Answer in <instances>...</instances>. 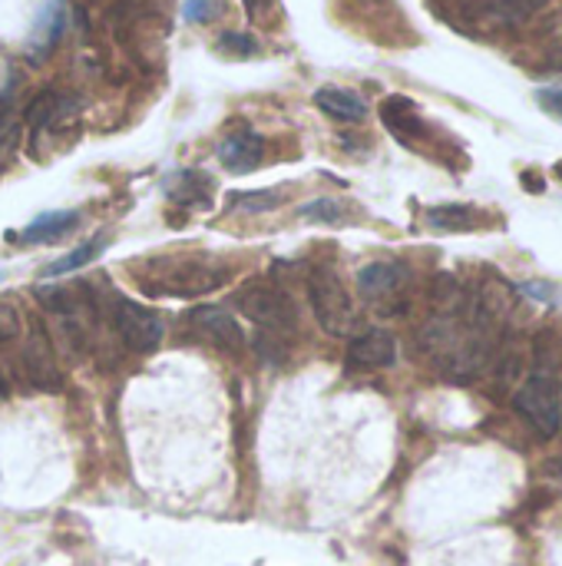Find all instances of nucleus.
I'll return each mask as SVG.
<instances>
[{"mask_svg": "<svg viewBox=\"0 0 562 566\" xmlns=\"http://www.w3.org/2000/svg\"><path fill=\"white\" fill-rule=\"evenodd\" d=\"M76 222H79V216L70 212V209H63V212H43L40 219H33V222L17 235V242H50V239L66 235Z\"/></svg>", "mask_w": 562, "mask_h": 566, "instance_id": "2eb2a0df", "label": "nucleus"}, {"mask_svg": "<svg viewBox=\"0 0 562 566\" xmlns=\"http://www.w3.org/2000/svg\"><path fill=\"white\" fill-rule=\"evenodd\" d=\"M70 106H73V99H66V96H60V93H53V90L36 93V96H33V103L26 106V129H30V143H36V139L43 136V129H46L50 123H56Z\"/></svg>", "mask_w": 562, "mask_h": 566, "instance_id": "ddd939ff", "label": "nucleus"}, {"mask_svg": "<svg viewBox=\"0 0 562 566\" xmlns=\"http://www.w3.org/2000/svg\"><path fill=\"white\" fill-rule=\"evenodd\" d=\"M265 156V139L255 129H238L219 146V159L229 172H252Z\"/></svg>", "mask_w": 562, "mask_h": 566, "instance_id": "9d476101", "label": "nucleus"}, {"mask_svg": "<svg viewBox=\"0 0 562 566\" xmlns=\"http://www.w3.org/2000/svg\"><path fill=\"white\" fill-rule=\"evenodd\" d=\"M381 119H384V126H388L397 139H404V143H414L417 136L427 133V126H424L417 106H414L407 96H388V99L381 103Z\"/></svg>", "mask_w": 562, "mask_h": 566, "instance_id": "f8f14e48", "label": "nucleus"}, {"mask_svg": "<svg viewBox=\"0 0 562 566\" xmlns=\"http://www.w3.org/2000/svg\"><path fill=\"white\" fill-rule=\"evenodd\" d=\"M537 99H540V106H543L547 113H553L556 119H562V90H556V86H543V90H537Z\"/></svg>", "mask_w": 562, "mask_h": 566, "instance_id": "a878e982", "label": "nucleus"}, {"mask_svg": "<svg viewBox=\"0 0 562 566\" xmlns=\"http://www.w3.org/2000/svg\"><path fill=\"white\" fill-rule=\"evenodd\" d=\"M556 176H560V179H562V163H556Z\"/></svg>", "mask_w": 562, "mask_h": 566, "instance_id": "cd10ccee", "label": "nucleus"}, {"mask_svg": "<svg viewBox=\"0 0 562 566\" xmlns=\"http://www.w3.org/2000/svg\"><path fill=\"white\" fill-rule=\"evenodd\" d=\"M308 298H311V308H315L318 325H321L328 335L344 338V335L354 328V322H358L354 302H351V295H348V289H344V282H341V275H338L331 265L321 262V265H315V269L308 272Z\"/></svg>", "mask_w": 562, "mask_h": 566, "instance_id": "f257e3e1", "label": "nucleus"}, {"mask_svg": "<svg viewBox=\"0 0 562 566\" xmlns=\"http://www.w3.org/2000/svg\"><path fill=\"white\" fill-rule=\"evenodd\" d=\"M407 285V269L401 262H371L358 272V292L368 302L397 298Z\"/></svg>", "mask_w": 562, "mask_h": 566, "instance_id": "1a4fd4ad", "label": "nucleus"}, {"mask_svg": "<svg viewBox=\"0 0 562 566\" xmlns=\"http://www.w3.org/2000/svg\"><path fill=\"white\" fill-rule=\"evenodd\" d=\"M215 46L225 56H255L258 53V40L252 33H235V30H225Z\"/></svg>", "mask_w": 562, "mask_h": 566, "instance_id": "4be33fe9", "label": "nucleus"}, {"mask_svg": "<svg viewBox=\"0 0 562 566\" xmlns=\"http://www.w3.org/2000/svg\"><path fill=\"white\" fill-rule=\"evenodd\" d=\"M229 282V269L212 262H189V259H162L159 275H142V285L152 295H205Z\"/></svg>", "mask_w": 562, "mask_h": 566, "instance_id": "f03ea898", "label": "nucleus"}, {"mask_svg": "<svg viewBox=\"0 0 562 566\" xmlns=\"http://www.w3.org/2000/svg\"><path fill=\"white\" fill-rule=\"evenodd\" d=\"M238 308L268 335H288L295 328V308L285 292L268 282H252L238 295Z\"/></svg>", "mask_w": 562, "mask_h": 566, "instance_id": "20e7f679", "label": "nucleus"}, {"mask_svg": "<svg viewBox=\"0 0 562 566\" xmlns=\"http://www.w3.org/2000/svg\"><path fill=\"white\" fill-rule=\"evenodd\" d=\"M315 106L338 119V123H361L368 116V103L354 93V90H344V86H321L315 90Z\"/></svg>", "mask_w": 562, "mask_h": 566, "instance_id": "9b49d317", "label": "nucleus"}, {"mask_svg": "<svg viewBox=\"0 0 562 566\" xmlns=\"http://www.w3.org/2000/svg\"><path fill=\"white\" fill-rule=\"evenodd\" d=\"M182 17H185L189 23H209V20L219 17V3H215V0H185Z\"/></svg>", "mask_w": 562, "mask_h": 566, "instance_id": "b1692460", "label": "nucleus"}, {"mask_svg": "<svg viewBox=\"0 0 562 566\" xmlns=\"http://www.w3.org/2000/svg\"><path fill=\"white\" fill-rule=\"evenodd\" d=\"M517 415H523L540 438H556L562 428V388L556 375L533 371L527 385L513 395Z\"/></svg>", "mask_w": 562, "mask_h": 566, "instance_id": "7ed1b4c3", "label": "nucleus"}, {"mask_svg": "<svg viewBox=\"0 0 562 566\" xmlns=\"http://www.w3.org/2000/svg\"><path fill=\"white\" fill-rule=\"evenodd\" d=\"M103 245H106V235H96V239H89V242H83L79 249H73L70 255H63L60 262H53V265H46V279H56V275H66V272H73V269H79V265H89L99 252H103Z\"/></svg>", "mask_w": 562, "mask_h": 566, "instance_id": "a211bd4d", "label": "nucleus"}, {"mask_svg": "<svg viewBox=\"0 0 562 566\" xmlns=\"http://www.w3.org/2000/svg\"><path fill=\"white\" fill-rule=\"evenodd\" d=\"M298 216L308 219V222H325V226H341L348 219L344 206L338 199H328V196L325 199H315V202H305L298 209Z\"/></svg>", "mask_w": 562, "mask_h": 566, "instance_id": "412c9836", "label": "nucleus"}, {"mask_svg": "<svg viewBox=\"0 0 562 566\" xmlns=\"http://www.w3.org/2000/svg\"><path fill=\"white\" fill-rule=\"evenodd\" d=\"M60 30H63V3H60V0H50V7H46L43 17H40L36 40H40L43 46H50L53 40H60Z\"/></svg>", "mask_w": 562, "mask_h": 566, "instance_id": "5701e85b", "label": "nucleus"}, {"mask_svg": "<svg viewBox=\"0 0 562 566\" xmlns=\"http://www.w3.org/2000/svg\"><path fill=\"white\" fill-rule=\"evenodd\" d=\"M517 292H527V295H533V298H540V302H553L556 295H553V285H543V282H523Z\"/></svg>", "mask_w": 562, "mask_h": 566, "instance_id": "bb28decb", "label": "nucleus"}, {"mask_svg": "<svg viewBox=\"0 0 562 566\" xmlns=\"http://www.w3.org/2000/svg\"><path fill=\"white\" fill-rule=\"evenodd\" d=\"M427 226L441 232H467V229H480L484 216L470 206H434L427 209Z\"/></svg>", "mask_w": 562, "mask_h": 566, "instance_id": "dca6fc26", "label": "nucleus"}, {"mask_svg": "<svg viewBox=\"0 0 562 566\" xmlns=\"http://www.w3.org/2000/svg\"><path fill=\"white\" fill-rule=\"evenodd\" d=\"M73 292H76V289H60V285H36V289H33L36 302H40L46 312L63 315V318H70L73 308H76V295H73Z\"/></svg>", "mask_w": 562, "mask_h": 566, "instance_id": "aec40b11", "label": "nucleus"}, {"mask_svg": "<svg viewBox=\"0 0 562 566\" xmlns=\"http://www.w3.org/2000/svg\"><path fill=\"white\" fill-rule=\"evenodd\" d=\"M189 325H192L199 335H205L209 342H215L219 348H225V352H242V348H245V332H242V325H238L229 312H222V308H215V305H199V308H192V312H189Z\"/></svg>", "mask_w": 562, "mask_h": 566, "instance_id": "6e6552de", "label": "nucleus"}, {"mask_svg": "<svg viewBox=\"0 0 562 566\" xmlns=\"http://www.w3.org/2000/svg\"><path fill=\"white\" fill-rule=\"evenodd\" d=\"M20 335V315L13 305H0V342H13Z\"/></svg>", "mask_w": 562, "mask_h": 566, "instance_id": "393cba45", "label": "nucleus"}, {"mask_svg": "<svg viewBox=\"0 0 562 566\" xmlns=\"http://www.w3.org/2000/svg\"><path fill=\"white\" fill-rule=\"evenodd\" d=\"M285 202V196L278 189H252V192H232L229 196V209L232 212H245V216H262L272 212Z\"/></svg>", "mask_w": 562, "mask_h": 566, "instance_id": "f3484780", "label": "nucleus"}, {"mask_svg": "<svg viewBox=\"0 0 562 566\" xmlns=\"http://www.w3.org/2000/svg\"><path fill=\"white\" fill-rule=\"evenodd\" d=\"M394 361H397V342L391 332H381V328L354 335L344 352L348 371H381V368H391Z\"/></svg>", "mask_w": 562, "mask_h": 566, "instance_id": "0eeeda50", "label": "nucleus"}, {"mask_svg": "<svg viewBox=\"0 0 562 566\" xmlns=\"http://www.w3.org/2000/svg\"><path fill=\"white\" fill-rule=\"evenodd\" d=\"M23 368H26V381L40 391H60L63 388V375L50 345V335L43 328V322H30V335L23 342Z\"/></svg>", "mask_w": 562, "mask_h": 566, "instance_id": "423d86ee", "label": "nucleus"}, {"mask_svg": "<svg viewBox=\"0 0 562 566\" xmlns=\"http://www.w3.org/2000/svg\"><path fill=\"white\" fill-rule=\"evenodd\" d=\"M113 325H116L119 338H123L132 352H152V348H159L162 338H166L162 318H159L152 308L139 305V302H132V298H119V302H116Z\"/></svg>", "mask_w": 562, "mask_h": 566, "instance_id": "39448f33", "label": "nucleus"}, {"mask_svg": "<svg viewBox=\"0 0 562 566\" xmlns=\"http://www.w3.org/2000/svg\"><path fill=\"white\" fill-rule=\"evenodd\" d=\"M543 3H547V0H497V3H490V13H487V17H490L494 23L517 27V23L530 20Z\"/></svg>", "mask_w": 562, "mask_h": 566, "instance_id": "6ab92c4d", "label": "nucleus"}, {"mask_svg": "<svg viewBox=\"0 0 562 566\" xmlns=\"http://www.w3.org/2000/svg\"><path fill=\"white\" fill-rule=\"evenodd\" d=\"M166 196L179 206H205L209 202V176L199 169H182L166 182Z\"/></svg>", "mask_w": 562, "mask_h": 566, "instance_id": "4468645a", "label": "nucleus"}]
</instances>
